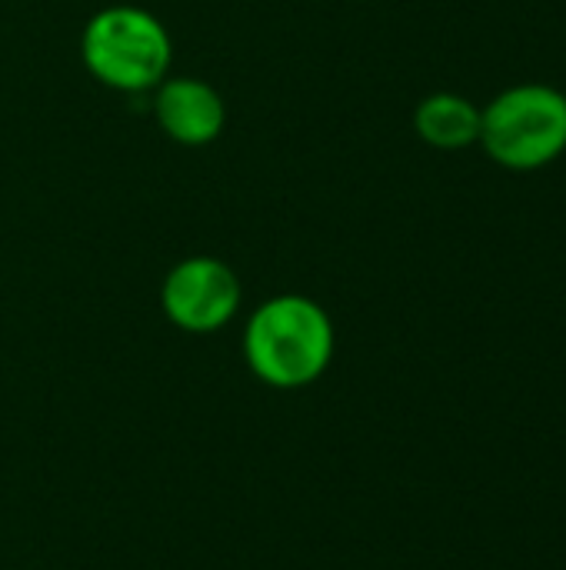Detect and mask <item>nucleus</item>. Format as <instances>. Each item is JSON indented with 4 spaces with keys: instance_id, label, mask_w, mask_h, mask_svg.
<instances>
[{
    "instance_id": "1",
    "label": "nucleus",
    "mask_w": 566,
    "mask_h": 570,
    "mask_svg": "<svg viewBox=\"0 0 566 570\" xmlns=\"http://www.w3.org/2000/svg\"><path fill=\"white\" fill-rule=\"evenodd\" d=\"M250 371L270 387L314 384L334 357V324L327 311L300 294L264 301L244 331Z\"/></svg>"
},
{
    "instance_id": "6",
    "label": "nucleus",
    "mask_w": 566,
    "mask_h": 570,
    "mask_svg": "<svg viewBox=\"0 0 566 570\" xmlns=\"http://www.w3.org/2000/svg\"><path fill=\"white\" fill-rule=\"evenodd\" d=\"M414 127L437 150H464L480 140V107L460 94H430L417 104Z\"/></svg>"
},
{
    "instance_id": "3",
    "label": "nucleus",
    "mask_w": 566,
    "mask_h": 570,
    "mask_svg": "<svg viewBox=\"0 0 566 570\" xmlns=\"http://www.w3.org/2000/svg\"><path fill=\"white\" fill-rule=\"evenodd\" d=\"M487 157L507 170H540L566 150V97L547 83H520L480 110Z\"/></svg>"
},
{
    "instance_id": "5",
    "label": "nucleus",
    "mask_w": 566,
    "mask_h": 570,
    "mask_svg": "<svg viewBox=\"0 0 566 570\" xmlns=\"http://www.w3.org/2000/svg\"><path fill=\"white\" fill-rule=\"evenodd\" d=\"M153 117L160 130L183 147H207L224 134V97L197 77H163L153 87Z\"/></svg>"
},
{
    "instance_id": "4",
    "label": "nucleus",
    "mask_w": 566,
    "mask_h": 570,
    "mask_svg": "<svg viewBox=\"0 0 566 570\" xmlns=\"http://www.w3.org/2000/svg\"><path fill=\"white\" fill-rule=\"evenodd\" d=\"M163 314L187 334H210L230 324L240 307V281L217 257H187L170 267L160 287Z\"/></svg>"
},
{
    "instance_id": "2",
    "label": "nucleus",
    "mask_w": 566,
    "mask_h": 570,
    "mask_svg": "<svg viewBox=\"0 0 566 570\" xmlns=\"http://www.w3.org/2000/svg\"><path fill=\"white\" fill-rule=\"evenodd\" d=\"M170 33L140 7H103L97 10L80 37L83 67L110 90L140 94L153 90L170 70Z\"/></svg>"
}]
</instances>
